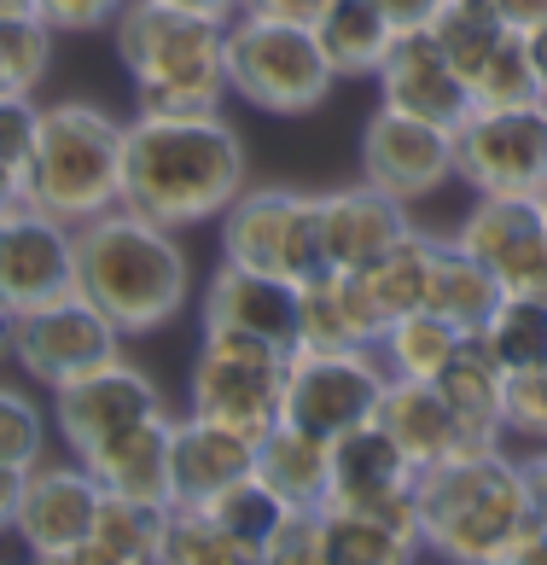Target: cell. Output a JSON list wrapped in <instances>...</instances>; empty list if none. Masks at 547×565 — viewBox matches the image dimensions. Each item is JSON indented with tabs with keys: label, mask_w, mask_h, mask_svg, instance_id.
I'll list each match as a JSON object with an SVG mask.
<instances>
[{
	"label": "cell",
	"mask_w": 547,
	"mask_h": 565,
	"mask_svg": "<svg viewBox=\"0 0 547 565\" xmlns=\"http://www.w3.org/2000/svg\"><path fill=\"white\" fill-rule=\"evenodd\" d=\"M140 117H199L227 99V24L163 0H129L111 24Z\"/></svg>",
	"instance_id": "4"
},
{
	"label": "cell",
	"mask_w": 547,
	"mask_h": 565,
	"mask_svg": "<svg viewBox=\"0 0 547 565\" xmlns=\"http://www.w3.org/2000/svg\"><path fill=\"white\" fill-rule=\"evenodd\" d=\"M245 193V140L222 111L122 122V204L163 227H199Z\"/></svg>",
	"instance_id": "1"
},
{
	"label": "cell",
	"mask_w": 547,
	"mask_h": 565,
	"mask_svg": "<svg viewBox=\"0 0 547 565\" xmlns=\"http://www.w3.org/2000/svg\"><path fill=\"white\" fill-rule=\"evenodd\" d=\"M536 199H541V216H547V186H541V193H536Z\"/></svg>",
	"instance_id": "53"
},
{
	"label": "cell",
	"mask_w": 547,
	"mask_h": 565,
	"mask_svg": "<svg viewBox=\"0 0 547 565\" xmlns=\"http://www.w3.org/2000/svg\"><path fill=\"white\" fill-rule=\"evenodd\" d=\"M262 565H321V508H286L280 531L262 548Z\"/></svg>",
	"instance_id": "41"
},
{
	"label": "cell",
	"mask_w": 547,
	"mask_h": 565,
	"mask_svg": "<svg viewBox=\"0 0 547 565\" xmlns=\"http://www.w3.org/2000/svg\"><path fill=\"white\" fill-rule=\"evenodd\" d=\"M501 298H507V291H501V280L472 257V250H460L454 239L437 245V275H431V303H426V309H437V316L454 321L466 339H478L483 321L495 316Z\"/></svg>",
	"instance_id": "31"
},
{
	"label": "cell",
	"mask_w": 547,
	"mask_h": 565,
	"mask_svg": "<svg viewBox=\"0 0 547 565\" xmlns=\"http://www.w3.org/2000/svg\"><path fill=\"white\" fill-rule=\"evenodd\" d=\"M373 7L385 12L396 30H426L431 18H437V7H443V0H373Z\"/></svg>",
	"instance_id": "44"
},
{
	"label": "cell",
	"mask_w": 547,
	"mask_h": 565,
	"mask_svg": "<svg viewBox=\"0 0 547 565\" xmlns=\"http://www.w3.org/2000/svg\"><path fill=\"white\" fill-rule=\"evenodd\" d=\"M314 41H321L326 65L339 76H373L385 65L390 41H396V24L373 0H326V12L314 18Z\"/></svg>",
	"instance_id": "28"
},
{
	"label": "cell",
	"mask_w": 547,
	"mask_h": 565,
	"mask_svg": "<svg viewBox=\"0 0 547 565\" xmlns=\"http://www.w3.org/2000/svg\"><path fill=\"white\" fill-rule=\"evenodd\" d=\"M419 536L390 525L378 513L355 508H326L321 501V565H408L419 559Z\"/></svg>",
	"instance_id": "29"
},
{
	"label": "cell",
	"mask_w": 547,
	"mask_h": 565,
	"mask_svg": "<svg viewBox=\"0 0 547 565\" xmlns=\"http://www.w3.org/2000/svg\"><path fill=\"white\" fill-rule=\"evenodd\" d=\"M35 460H47V420L24 391L0 385V467L30 472Z\"/></svg>",
	"instance_id": "39"
},
{
	"label": "cell",
	"mask_w": 547,
	"mask_h": 565,
	"mask_svg": "<svg viewBox=\"0 0 547 565\" xmlns=\"http://www.w3.org/2000/svg\"><path fill=\"white\" fill-rule=\"evenodd\" d=\"M222 257L280 275L303 286L326 275V234H321V193L303 186H245L222 211Z\"/></svg>",
	"instance_id": "7"
},
{
	"label": "cell",
	"mask_w": 547,
	"mask_h": 565,
	"mask_svg": "<svg viewBox=\"0 0 547 565\" xmlns=\"http://www.w3.org/2000/svg\"><path fill=\"white\" fill-rule=\"evenodd\" d=\"M536 99H547V94L536 82L530 53H524V30H507L501 47L472 76V106H536Z\"/></svg>",
	"instance_id": "37"
},
{
	"label": "cell",
	"mask_w": 547,
	"mask_h": 565,
	"mask_svg": "<svg viewBox=\"0 0 547 565\" xmlns=\"http://www.w3.org/2000/svg\"><path fill=\"white\" fill-rule=\"evenodd\" d=\"M170 420L175 414H152V420H135L129 431L105 437L99 449L82 455L105 490L135 495V501H170Z\"/></svg>",
	"instance_id": "24"
},
{
	"label": "cell",
	"mask_w": 547,
	"mask_h": 565,
	"mask_svg": "<svg viewBox=\"0 0 547 565\" xmlns=\"http://www.w3.org/2000/svg\"><path fill=\"white\" fill-rule=\"evenodd\" d=\"M239 12H268V18H291V24H314L326 12V0H239Z\"/></svg>",
	"instance_id": "45"
},
{
	"label": "cell",
	"mask_w": 547,
	"mask_h": 565,
	"mask_svg": "<svg viewBox=\"0 0 547 565\" xmlns=\"http://www.w3.org/2000/svg\"><path fill=\"white\" fill-rule=\"evenodd\" d=\"M495 7H501V0H495Z\"/></svg>",
	"instance_id": "56"
},
{
	"label": "cell",
	"mask_w": 547,
	"mask_h": 565,
	"mask_svg": "<svg viewBox=\"0 0 547 565\" xmlns=\"http://www.w3.org/2000/svg\"><path fill=\"white\" fill-rule=\"evenodd\" d=\"M466 344V332L454 321H443L437 309H408V316H396L385 332H378V362L385 373L396 380H437V367L449 362V355Z\"/></svg>",
	"instance_id": "32"
},
{
	"label": "cell",
	"mask_w": 547,
	"mask_h": 565,
	"mask_svg": "<svg viewBox=\"0 0 547 565\" xmlns=\"http://www.w3.org/2000/svg\"><path fill=\"white\" fill-rule=\"evenodd\" d=\"M129 0H30V12L41 24H53V35H82V30H111Z\"/></svg>",
	"instance_id": "42"
},
{
	"label": "cell",
	"mask_w": 547,
	"mask_h": 565,
	"mask_svg": "<svg viewBox=\"0 0 547 565\" xmlns=\"http://www.w3.org/2000/svg\"><path fill=\"white\" fill-rule=\"evenodd\" d=\"M524 472H530V495H536V519H547V449H536L524 460Z\"/></svg>",
	"instance_id": "49"
},
{
	"label": "cell",
	"mask_w": 547,
	"mask_h": 565,
	"mask_svg": "<svg viewBox=\"0 0 547 565\" xmlns=\"http://www.w3.org/2000/svg\"><path fill=\"white\" fill-rule=\"evenodd\" d=\"M501 565H547V519H530V525L507 542Z\"/></svg>",
	"instance_id": "43"
},
{
	"label": "cell",
	"mask_w": 547,
	"mask_h": 565,
	"mask_svg": "<svg viewBox=\"0 0 547 565\" xmlns=\"http://www.w3.org/2000/svg\"><path fill=\"white\" fill-rule=\"evenodd\" d=\"M105 484L82 467V460H35L24 472V495H18V525L12 536H24V548L35 559L71 565V554L88 542L94 513H99Z\"/></svg>",
	"instance_id": "17"
},
{
	"label": "cell",
	"mask_w": 547,
	"mask_h": 565,
	"mask_svg": "<svg viewBox=\"0 0 547 565\" xmlns=\"http://www.w3.org/2000/svg\"><path fill=\"white\" fill-rule=\"evenodd\" d=\"M47 65H53V24L24 7V12H0V82L7 94H30L47 82Z\"/></svg>",
	"instance_id": "36"
},
{
	"label": "cell",
	"mask_w": 547,
	"mask_h": 565,
	"mask_svg": "<svg viewBox=\"0 0 547 565\" xmlns=\"http://www.w3.org/2000/svg\"><path fill=\"white\" fill-rule=\"evenodd\" d=\"M35 117L41 106L30 94H0V193L18 199L30 170V146H35Z\"/></svg>",
	"instance_id": "40"
},
{
	"label": "cell",
	"mask_w": 547,
	"mask_h": 565,
	"mask_svg": "<svg viewBox=\"0 0 547 565\" xmlns=\"http://www.w3.org/2000/svg\"><path fill=\"white\" fill-rule=\"evenodd\" d=\"M76 291V227L12 199L0 211V303L12 316Z\"/></svg>",
	"instance_id": "13"
},
{
	"label": "cell",
	"mask_w": 547,
	"mask_h": 565,
	"mask_svg": "<svg viewBox=\"0 0 547 565\" xmlns=\"http://www.w3.org/2000/svg\"><path fill=\"white\" fill-rule=\"evenodd\" d=\"M373 82H378V106L403 111V117H426V122H443V129H460L472 111L466 76L449 65V53L437 47L431 30H396Z\"/></svg>",
	"instance_id": "18"
},
{
	"label": "cell",
	"mask_w": 547,
	"mask_h": 565,
	"mask_svg": "<svg viewBox=\"0 0 547 565\" xmlns=\"http://www.w3.org/2000/svg\"><path fill=\"white\" fill-rule=\"evenodd\" d=\"M199 332H245L291 355L298 350V286L222 257L199 298Z\"/></svg>",
	"instance_id": "19"
},
{
	"label": "cell",
	"mask_w": 547,
	"mask_h": 565,
	"mask_svg": "<svg viewBox=\"0 0 547 565\" xmlns=\"http://www.w3.org/2000/svg\"><path fill=\"white\" fill-rule=\"evenodd\" d=\"M501 12H507V24L513 30H530L547 18V0H501Z\"/></svg>",
	"instance_id": "48"
},
{
	"label": "cell",
	"mask_w": 547,
	"mask_h": 565,
	"mask_svg": "<svg viewBox=\"0 0 547 565\" xmlns=\"http://www.w3.org/2000/svg\"><path fill=\"white\" fill-rule=\"evenodd\" d=\"M76 291L111 316L122 339H146L181 316L193 291V263L175 227L117 204L76 227Z\"/></svg>",
	"instance_id": "2"
},
{
	"label": "cell",
	"mask_w": 547,
	"mask_h": 565,
	"mask_svg": "<svg viewBox=\"0 0 547 565\" xmlns=\"http://www.w3.org/2000/svg\"><path fill=\"white\" fill-rule=\"evenodd\" d=\"M163 7H181V12H199V18H234L239 12V0H163Z\"/></svg>",
	"instance_id": "50"
},
{
	"label": "cell",
	"mask_w": 547,
	"mask_h": 565,
	"mask_svg": "<svg viewBox=\"0 0 547 565\" xmlns=\"http://www.w3.org/2000/svg\"><path fill=\"white\" fill-rule=\"evenodd\" d=\"M152 414H170L163 408V391L146 380L129 355H117V362H105V367L53 391V431L71 444L76 460L99 449L105 437L129 431L135 420H152Z\"/></svg>",
	"instance_id": "16"
},
{
	"label": "cell",
	"mask_w": 547,
	"mask_h": 565,
	"mask_svg": "<svg viewBox=\"0 0 547 565\" xmlns=\"http://www.w3.org/2000/svg\"><path fill=\"white\" fill-rule=\"evenodd\" d=\"M122 344H129V339L111 327V316H105L99 303H88L82 291H71V298H53V303L24 309V316H18V350H12V362L24 367L35 385L58 391V385L82 380V373L117 362Z\"/></svg>",
	"instance_id": "11"
},
{
	"label": "cell",
	"mask_w": 547,
	"mask_h": 565,
	"mask_svg": "<svg viewBox=\"0 0 547 565\" xmlns=\"http://www.w3.org/2000/svg\"><path fill=\"white\" fill-rule=\"evenodd\" d=\"M426 30L437 35V47L449 53V65L466 76V88H472V76L483 71V58L501 47V35H507L513 24H507V12H501L495 0H443Z\"/></svg>",
	"instance_id": "35"
},
{
	"label": "cell",
	"mask_w": 547,
	"mask_h": 565,
	"mask_svg": "<svg viewBox=\"0 0 547 565\" xmlns=\"http://www.w3.org/2000/svg\"><path fill=\"white\" fill-rule=\"evenodd\" d=\"M373 420L403 444V455L414 460V467H431V460H449L454 449H472L466 426L454 420V408L443 403V391H437L431 380H396L390 373Z\"/></svg>",
	"instance_id": "23"
},
{
	"label": "cell",
	"mask_w": 547,
	"mask_h": 565,
	"mask_svg": "<svg viewBox=\"0 0 547 565\" xmlns=\"http://www.w3.org/2000/svg\"><path fill=\"white\" fill-rule=\"evenodd\" d=\"M30 7V0H0V12H24Z\"/></svg>",
	"instance_id": "52"
},
{
	"label": "cell",
	"mask_w": 547,
	"mask_h": 565,
	"mask_svg": "<svg viewBox=\"0 0 547 565\" xmlns=\"http://www.w3.org/2000/svg\"><path fill=\"white\" fill-rule=\"evenodd\" d=\"M0 94H7V82H0Z\"/></svg>",
	"instance_id": "55"
},
{
	"label": "cell",
	"mask_w": 547,
	"mask_h": 565,
	"mask_svg": "<svg viewBox=\"0 0 547 565\" xmlns=\"http://www.w3.org/2000/svg\"><path fill=\"white\" fill-rule=\"evenodd\" d=\"M18 495H24V472L0 467V536L18 525Z\"/></svg>",
	"instance_id": "46"
},
{
	"label": "cell",
	"mask_w": 547,
	"mask_h": 565,
	"mask_svg": "<svg viewBox=\"0 0 547 565\" xmlns=\"http://www.w3.org/2000/svg\"><path fill=\"white\" fill-rule=\"evenodd\" d=\"M454 175L478 199H536L547 186V99L472 106L454 129Z\"/></svg>",
	"instance_id": "9"
},
{
	"label": "cell",
	"mask_w": 547,
	"mask_h": 565,
	"mask_svg": "<svg viewBox=\"0 0 547 565\" xmlns=\"http://www.w3.org/2000/svg\"><path fill=\"white\" fill-rule=\"evenodd\" d=\"M204 508L216 513L222 525L239 536V542H250V548H257V559H262L268 536L280 531V519H286V501L274 495V490L262 484L257 472H250V478H239V484H227V490H216V495L204 501Z\"/></svg>",
	"instance_id": "38"
},
{
	"label": "cell",
	"mask_w": 547,
	"mask_h": 565,
	"mask_svg": "<svg viewBox=\"0 0 547 565\" xmlns=\"http://www.w3.org/2000/svg\"><path fill=\"white\" fill-rule=\"evenodd\" d=\"M414 478L419 467L403 455V444L378 426L362 420L332 437V467H326V508H355V513H378L390 525H403L419 536V501H414ZM426 548V542H419Z\"/></svg>",
	"instance_id": "12"
},
{
	"label": "cell",
	"mask_w": 547,
	"mask_h": 565,
	"mask_svg": "<svg viewBox=\"0 0 547 565\" xmlns=\"http://www.w3.org/2000/svg\"><path fill=\"white\" fill-rule=\"evenodd\" d=\"M478 344L490 350V362L507 373H541L547 367V298H501L495 316L483 321Z\"/></svg>",
	"instance_id": "33"
},
{
	"label": "cell",
	"mask_w": 547,
	"mask_h": 565,
	"mask_svg": "<svg viewBox=\"0 0 547 565\" xmlns=\"http://www.w3.org/2000/svg\"><path fill=\"white\" fill-rule=\"evenodd\" d=\"M7 204H12V199H7V193H0V211H7Z\"/></svg>",
	"instance_id": "54"
},
{
	"label": "cell",
	"mask_w": 547,
	"mask_h": 565,
	"mask_svg": "<svg viewBox=\"0 0 547 565\" xmlns=\"http://www.w3.org/2000/svg\"><path fill=\"white\" fill-rule=\"evenodd\" d=\"M163 531H170V501H135L105 490L88 542L71 554V565H158Z\"/></svg>",
	"instance_id": "25"
},
{
	"label": "cell",
	"mask_w": 547,
	"mask_h": 565,
	"mask_svg": "<svg viewBox=\"0 0 547 565\" xmlns=\"http://www.w3.org/2000/svg\"><path fill=\"white\" fill-rule=\"evenodd\" d=\"M339 71L326 65L309 24L268 12L227 18V94L268 117H303L332 94Z\"/></svg>",
	"instance_id": "6"
},
{
	"label": "cell",
	"mask_w": 547,
	"mask_h": 565,
	"mask_svg": "<svg viewBox=\"0 0 547 565\" xmlns=\"http://www.w3.org/2000/svg\"><path fill=\"white\" fill-rule=\"evenodd\" d=\"M280 385L286 350L245 339V332H199V355L186 373V408L193 414L262 437L280 420Z\"/></svg>",
	"instance_id": "8"
},
{
	"label": "cell",
	"mask_w": 547,
	"mask_h": 565,
	"mask_svg": "<svg viewBox=\"0 0 547 565\" xmlns=\"http://www.w3.org/2000/svg\"><path fill=\"white\" fill-rule=\"evenodd\" d=\"M414 501L426 554L460 565H501L507 542L536 519L530 472H524V460H507L501 444H472L449 460L419 467Z\"/></svg>",
	"instance_id": "3"
},
{
	"label": "cell",
	"mask_w": 547,
	"mask_h": 565,
	"mask_svg": "<svg viewBox=\"0 0 547 565\" xmlns=\"http://www.w3.org/2000/svg\"><path fill=\"white\" fill-rule=\"evenodd\" d=\"M524 53H530L536 82H541V94H547V18H541V24H530V30H524Z\"/></svg>",
	"instance_id": "47"
},
{
	"label": "cell",
	"mask_w": 547,
	"mask_h": 565,
	"mask_svg": "<svg viewBox=\"0 0 547 565\" xmlns=\"http://www.w3.org/2000/svg\"><path fill=\"white\" fill-rule=\"evenodd\" d=\"M390 316L373 303L355 268H326L298 286V344L303 350H373Z\"/></svg>",
	"instance_id": "21"
},
{
	"label": "cell",
	"mask_w": 547,
	"mask_h": 565,
	"mask_svg": "<svg viewBox=\"0 0 547 565\" xmlns=\"http://www.w3.org/2000/svg\"><path fill=\"white\" fill-rule=\"evenodd\" d=\"M362 181L403 204L431 199L437 186L454 181V129L378 106L362 129Z\"/></svg>",
	"instance_id": "15"
},
{
	"label": "cell",
	"mask_w": 547,
	"mask_h": 565,
	"mask_svg": "<svg viewBox=\"0 0 547 565\" xmlns=\"http://www.w3.org/2000/svg\"><path fill=\"white\" fill-rule=\"evenodd\" d=\"M437 391H443V403L454 408V420L466 426L472 444H507L501 437V396H507V373L490 362V350L478 339H466L443 367H437Z\"/></svg>",
	"instance_id": "27"
},
{
	"label": "cell",
	"mask_w": 547,
	"mask_h": 565,
	"mask_svg": "<svg viewBox=\"0 0 547 565\" xmlns=\"http://www.w3.org/2000/svg\"><path fill=\"white\" fill-rule=\"evenodd\" d=\"M408 204L378 193L373 181H350L321 193V234H326V263L332 268H367L390 239L408 234Z\"/></svg>",
	"instance_id": "22"
},
{
	"label": "cell",
	"mask_w": 547,
	"mask_h": 565,
	"mask_svg": "<svg viewBox=\"0 0 547 565\" xmlns=\"http://www.w3.org/2000/svg\"><path fill=\"white\" fill-rule=\"evenodd\" d=\"M513 298H547V216L541 199H478L449 234Z\"/></svg>",
	"instance_id": "14"
},
{
	"label": "cell",
	"mask_w": 547,
	"mask_h": 565,
	"mask_svg": "<svg viewBox=\"0 0 547 565\" xmlns=\"http://www.w3.org/2000/svg\"><path fill=\"white\" fill-rule=\"evenodd\" d=\"M390 373L378 350H291L286 385H280V420L303 426L314 437H339L378 414Z\"/></svg>",
	"instance_id": "10"
},
{
	"label": "cell",
	"mask_w": 547,
	"mask_h": 565,
	"mask_svg": "<svg viewBox=\"0 0 547 565\" xmlns=\"http://www.w3.org/2000/svg\"><path fill=\"white\" fill-rule=\"evenodd\" d=\"M163 565H262L250 542H239L204 501H170Z\"/></svg>",
	"instance_id": "34"
},
{
	"label": "cell",
	"mask_w": 547,
	"mask_h": 565,
	"mask_svg": "<svg viewBox=\"0 0 547 565\" xmlns=\"http://www.w3.org/2000/svg\"><path fill=\"white\" fill-rule=\"evenodd\" d=\"M257 472V437L186 408L170 420V501H210Z\"/></svg>",
	"instance_id": "20"
},
{
	"label": "cell",
	"mask_w": 547,
	"mask_h": 565,
	"mask_svg": "<svg viewBox=\"0 0 547 565\" xmlns=\"http://www.w3.org/2000/svg\"><path fill=\"white\" fill-rule=\"evenodd\" d=\"M12 350H18V316H12L7 303H0V367L12 362Z\"/></svg>",
	"instance_id": "51"
},
{
	"label": "cell",
	"mask_w": 547,
	"mask_h": 565,
	"mask_svg": "<svg viewBox=\"0 0 547 565\" xmlns=\"http://www.w3.org/2000/svg\"><path fill=\"white\" fill-rule=\"evenodd\" d=\"M326 467H332V437H314L291 420H274L257 437V478L286 501V508H321L326 501Z\"/></svg>",
	"instance_id": "26"
},
{
	"label": "cell",
	"mask_w": 547,
	"mask_h": 565,
	"mask_svg": "<svg viewBox=\"0 0 547 565\" xmlns=\"http://www.w3.org/2000/svg\"><path fill=\"white\" fill-rule=\"evenodd\" d=\"M437 245L431 234H419V227H408L403 239H390L367 268H355V275L367 280L373 303L385 309V316H408V309H426L431 303V275H437Z\"/></svg>",
	"instance_id": "30"
},
{
	"label": "cell",
	"mask_w": 547,
	"mask_h": 565,
	"mask_svg": "<svg viewBox=\"0 0 547 565\" xmlns=\"http://www.w3.org/2000/svg\"><path fill=\"white\" fill-rule=\"evenodd\" d=\"M24 204L58 222H94L122 204V122L88 99H58L35 117V146L24 170Z\"/></svg>",
	"instance_id": "5"
}]
</instances>
